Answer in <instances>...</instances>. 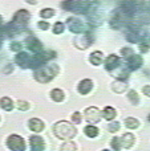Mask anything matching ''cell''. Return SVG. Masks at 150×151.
<instances>
[{
    "label": "cell",
    "instance_id": "obj_41",
    "mask_svg": "<svg viewBox=\"0 0 150 151\" xmlns=\"http://www.w3.org/2000/svg\"><path fill=\"white\" fill-rule=\"evenodd\" d=\"M102 151H110V150H102Z\"/></svg>",
    "mask_w": 150,
    "mask_h": 151
},
{
    "label": "cell",
    "instance_id": "obj_12",
    "mask_svg": "<svg viewBox=\"0 0 150 151\" xmlns=\"http://www.w3.org/2000/svg\"><path fill=\"white\" fill-rule=\"evenodd\" d=\"M31 56L28 55V53H25V52H19L17 53V56H16V58H15V61H16V64L17 65H20L21 68H29V64H31Z\"/></svg>",
    "mask_w": 150,
    "mask_h": 151
},
{
    "label": "cell",
    "instance_id": "obj_31",
    "mask_svg": "<svg viewBox=\"0 0 150 151\" xmlns=\"http://www.w3.org/2000/svg\"><path fill=\"white\" fill-rule=\"evenodd\" d=\"M121 55L124 56L125 58H129L130 56H132V55H134V53H133V50L130 49V48H124V49L121 50Z\"/></svg>",
    "mask_w": 150,
    "mask_h": 151
},
{
    "label": "cell",
    "instance_id": "obj_16",
    "mask_svg": "<svg viewBox=\"0 0 150 151\" xmlns=\"http://www.w3.org/2000/svg\"><path fill=\"white\" fill-rule=\"evenodd\" d=\"M121 141V147H125V149H130L134 143V135L130 133H126L122 135V138L120 139Z\"/></svg>",
    "mask_w": 150,
    "mask_h": 151
},
{
    "label": "cell",
    "instance_id": "obj_28",
    "mask_svg": "<svg viewBox=\"0 0 150 151\" xmlns=\"http://www.w3.org/2000/svg\"><path fill=\"white\" fill-rule=\"evenodd\" d=\"M128 98H129V101L132 102V104H134V105L138 104V94H137V91L130 90L129 93H128Z\"/></svg>",
    "mask_w": 150,
    "mask_h": 151
},
{
    "label": "cell",
    "instance_id": "obj_29",
    "mask_svg": "<svg viewBox=\"0 0 150 151\" xmlns=\"http://www.w3.org/2000/svg\"><path fill=\"white\" fill-rule=\"evenodd\" d=\"M64 32V24L61 23V21H57V23H55V25H53V33L56 35H60Z\"/></svg>",
    "mask_w": 150,
    "mask_h": 151
},
{
    "label": "cell",
    "instance_id": "obj_20",
    "mask_svg": "<svg viewBox=\"0 0 150 151\" xmlns=\"http://www.w3.org/2000/svg\"><path fill=\"white\" fill-rule=\"evenodd\" d=\"M0 106H1V109H4L5 111H11V110L13 109L12 99L8 98V97H3V98L0 99Z\"/></svg>",
    "mask_w": 150,
    "mask_h": 151
},
{
    "label": "cell",
    "instance_id": "obj_36",
    "mask_svg": "<svg viewBox=\"0 0 150 151\" xmlns=\"http://www.w3.org/2000/svg\"><path fill=\"white\" fill-rule=\"evenodd\" d=\"M39 28L43 29V31H47L48 28H49V25H48V23H45V21H39Z\"/></svg>",
    "mask_w": 150,
    "mask_h": 151
},
{
    "label": "cell",
    "instance_id": "obj_35",
    "mask_svg": "<svg viewBox=\"0 0 150 151\" xmlns=\"http://www.w3.org/2000/svg\"><path fill=\"white\" fill-rule=\"evenodd\" d=\"M17 106H19V109L20 110H27L28 109V104L24 102V101H17Z\"/></svg>",
    "mask_w": 150,
    "mask_h": 151
},
{
    "label": "cell",
    "instance_id": "obj_27",
    "mask_svg": "<svg viewBox=\"0 0 150 151\" xmlns=\"http://www.w3.org/2000/svg\"><path fill=\"white\" fill-rule=\"evenodd\" d=\"M53 15H55V11H53L52 8H45V9H41V12H40V16L44 19H49V17H52Z\"/></svg>",
    "mask_w": 150,
    "mask_h": 151
},
{
    "label": "cell",
    "instance_id": "obj_1",
    "mask_svg": "<svg viewBox=\"0 0 150 151\" xmlns=\"http://www.w3.org/2000/svg\"><path fill=\"white\" fill-rule=\"evenodd\" d=\"M53 133L57 138L64 139V141H69L76 135L77 130L74 129V126L72 123L66 122V121H60L53 126Z\"/></svg>",
    "mask_w": 150,
    "mask_h": 151
},
{
    "label": "cell",
    "instance_id": "obj_4",
    "mask_svg": "<svg viewBox=\"0 0 150 151\" xmlns=\"http://www.w3.org/2000/svg\"><path fill=\"white\" fill-rule=\"evenodd\" d=\"M28 21H29V12L28 11H25V9H20V11H17V12L15 13L13 20L11 21L9 24H11V27L17 32V33H20L23 29H25Z\"/></svg>",
    "mask_w": 150,
    "mask_h": 151
},
{
    "label": "cell",
    "instance_id": "obj_6",
    "mask_svg": "<svg viewBox=\"0 0 150 151\" xmlns=\"http://www.w3.org/2000/svg\"><path fill=\"white\" fill-rule=\"evenodd\" d=\"M137 12V4L134 1H124L121 4V15L125 19H130Z\"/></svg>",
    "mask_w": 150,
    "mask_h": 151
},
{
    "label": "cell",
    "instance_id": "obj_19",
    "mask_svg": "<svg viewBox=\"0 0 150 151\" xmlns=\"http://www.w3.org/2000/svg\"><path fill=\"white\" fill-rule=\"evenodd\" d=\"M116 114H117L116 110H114L112 106H106L105 109L102 110V113H101V115H104V118L108 119V121L114 119V118H116Z\"/></svg>",
    "mask_w": 150,
    "mask_h": 151
},
{
    "label": "cell",
    "instance_id": "obj_15",
    "mask_svg": "<svg viewBox=\"0 0 150 151\" xmlns=\"http://www.w3.org/2000/svg\"><path fill=\"white\" fill-rule=\"evenodd\" d=\"M92 88H93V82L90 80H88V78H85V80H82L81 82L79 83V93L80 94H88L90 90H92Z\"/></svg>",
    "mask_w": 150,
    "mask_h": 151
},
{
    "label": "cell",
    "instance_id": "obj_2",
    "mask_svg": "<svg viewBox=\"0 0 150 151\" xmlns=\"http://www.w3.org/2000/svg\"><path fill=\"white\" fill-rule=\"evenodd\" d=\"M57 73H58L57 65H44L35 70V78H36L39 82L47 83V82H49V81H52L53 78L57 76Z\"/></svg>",
    "mask_w": 150,
    "mask_h": 151
},
{
    "label": "cell",
    "instance_id": "obj_22",
    "mask_svg": "<svg viewBox=\"0 0 150 151\" xmlns=\"http://www.w3.org/2000/svg\"><path fill=\"white\" fill-rule=\"evenodd\" d=\"M112 86H113V91H116V93H122V91H125L128 88L126 81H117V82H114Z\"/></svg>",
    "mask_w": 150,
    "mask_h": 151
},
{
    "label": "cell",
    "instance_id": "obj_7",
    "mask_svg": "<svg viewBox=\"0 0 150 151\" xmlns=\"http://www.w3.org/2000/svg\"><path fill=\"white\" fill-rule=\"evenodd\" d=\"M66 24H68V28L71 29L72 33L74 35H79V33H82L85 29L84 24H82L81 20H79L77 17H69L66 20Z\"/></svg>",
    "mask_w": 150,
    "mask_h": 151
},
{
    "label": "cell",
    "instance_id": "obj_21",
    "mask_svg": "<svg viewBox=\"0 0 150 151\" xmlns=\"http://www.w3.org/2000/svg\"><path fill=\"white\" fill-rule=\"evenodd\" d=\"M102 58H104L102 53L97 50V52H93L92 55H90L89 60H90V63H92L93 65H100V64L102 63Z\"/></svg>",
    "mask_w": 150,
    "mask_h": 151
},
{
    "label": "cell",
    "instance_id": "obj_9",
    "mask_svg": "<svg viewBox=\"0 0 150 151\" xmlns=\"http://www.w3.org/2000/svg\"><path fill=\"white\" fill-rule=\"evenodd\" d=\"M84 115H85V119L88 122H98L101 118V111L94 106H90L88 109H85L84 111Z\"/></svg>",
    "mask_w": 150,
    "mask_h": 151
},
{
    "label": "cell",
    "instance_id": "obj_24",
    "mask_svg": "<svg viewBox=\"0 0 150 151\" xmlns=\"http://www.w3.org/2000/svg\"><path fill=\"white\" fill-rule=\"evenodd\" d=\"M50 97H52L53 101L61 102L64 99V91L60 90V89H53V90L50 91Z\"/></svg>",
    "mask_w": 150,
    "mask_h": 151
},
{
    "label": "cell",
    "instance_id": "obj_23",
    "mask_svg": "<svg viewBox=\"0 0 150 151\" xmlns=\"http://www.w3.org/2000/svg\"><path fill=\"white\" fill-rule=\"evenodd\" d=\"M84 133H85V135H88L89 138H94V137L98 135V129L96 127V126L89 125L84 129Z\"/></svg>",
    "mask_w": 150,
    "mask_h": 151
},
{
    "label": "cell",
    "instance_id": "obj_38",
    "mask_svg": "<svg viewBox=\"0 0 150 151\" xmlns=\"http://www.w3.org/2000/svg\"><path fill=\"white\" fill-rule=\"evenodd\" d=\"M144 93H145L146 96H149L150 94V86H145V88H144Z\"/></svg>",
    "mask_w": 150,
    "mask_h": 151
},
{
    "label": "cell",
    "instance_id": "obj_26",
    "mask_svg": "<svg viewBox=\"0 0 150 151\" xmlns=\"http://www.w3.org/2000/svg\"><path fill=\"white\" fill-rule=\"evenodd\" d=\"M61 151H76V145L72 141H68L61 146Z\"/></svg>",
    "mask_w": 150,
    "mask_h": 151
},
{
    "label": "cell",
    "instance_id": "obj_14",
    "mask_svg": "<svg viewBox=\"0 0 150 151\" xmlns=\"http://www.w3.org/2000/svg\"><path fill=\"white\" fill-rule=\"evenodd\" d=\"M29 145H31L32 151H44V141H43V138H40L37 135L31 137Z\"/></svg>",
    "mask_w": 150,
    "mask_h": 151
},
{
    "label": "cell",
    "instance_id": "obj_11",
    "mask_svg": "<svg viewBox=\"0 0 150 151\" xmlns=\"http://www.w3.org/2000/svg\"><path fill=\"white\" fill-rule=\"evenodd\" d=\"M126 64L130 70H137L142 66V57L138 55H132L129 58H126Z\"/></svg>",
    "mask_w": 150,
    "mask_h": 151
},
{
    "label": "cell",
    "instance_id": "obj_37",
    "mask_svg": "<svg viewBox=\"0 0 150 151\" xmlns=\"http://www.w3.org/2000/svg\"><path fill=\"white\" fill-rule=\"evenodd\" d=\"M140 47H141V50H142V52H148L149 45H148V42H146V41H142V42H141Z\"/></svg>",
    "mask_w": 150,
    "mask_h": 151
},
{
    "label": "cell",
    "instance_id": "obj_34",
    "mask_svg": "<svg viewBox=\"0 0 150 151\" xmlns=\"http://www.w3.org/2000/svg\"><path fill=\"white\" fill-rule=\"evenodd\" d=\"M72 121H73V123H81V114L80 113H73V115H72Z\"/></svg>",
    "mask_w": 150,
    "mask_h": 151
},
{
    "label": "cell",
    "instance_id": "obj_13",
    "mask_svg": "<svg viewBox=\"0 0 150 151\" xmlns=\"http://www.w3.org/2000/svg\"><path fill=\"white\" fill-rule=\"evenodd\" d=\"M120 64H121V60H120L118 56L110 55L109 57H106V60H105V69L106 70H113V69L118 68Z\"/></svg>",
    "mask_w": 150,
    "mask_h": 151
},
{
    "label": "cell",
    "instance_id": "obj_10",
    "mask_svg": "<svg viewBox=\"0 0 150 151\" xmlns=\"http://www.w3.org/2000/svg\"><path fill=\"white\" fill-rule=\"evenodd\" d=\"M93 39L92 36H90V33H87V35H82V36L77 37L76 40H74V45H76L77 48H80V49H85V48H88L90 44H92Z\"/></svg>",
    "mask_w": 150,
    "mask_h": 151
},
{
    "label": "cell",
    "instance_id": "obj_40",
    "mask_svg": "<svg viewBox=\"0 0 150 151\" xmlns=\"http://www.w3.org/2000/svg\"><path fill=\"white\" fill-rule=\"evenodd\" d=\"M0 45H1V36H0Z\"/></svg>",
    "mask_w": 150,
    "mask_h": 151
},
{
    "label": "cell",
    "instance_id": "obj_18",
    "mask_svg": "<svg viewBox=\"0 0 150 151\" xmlns=\"http://www.w3.org/2000/svg\"><path fill=\"white\" fill-rule=\"evenodd\" d=\"M124 21H125V17L121 15V12L116 13V15L113 16V19L110 20V25H112V28L118 29V28H121V25L124 24Z\"/></svg>",
    "mask_w": 150,
    "mask_h": 151
},
{
    "label": "cell",
    "instance_id": "obj_8",
    "mask_svg": "<svg viewBox=\"0 0 150 151\" xmlns=\"http://www.w3.org/2000/svg\"><path fill=\"white\" fill-rule=\"evenodd\" d=\"M25 44H27V47H28V49L32 50L33 53H36V55H39V53L43 52V44H41V41H40L39 39H36L35 36H29L28 39H27Z\"/></svg>",
    "mask_w": 150,
    "mask_h": 151
},
{
    "label": "cell",
    "instance_id": "obj_3",
    "mask_svg": "<svg viewBox=\"0 0 150 151\" xmlns=\"http://www.w3.org/2000/svg\"><path fill=\"white\" fill-rule=\"evenodd\" d=\"M63 8L74 13H84V15L87 13V15H90L93 4L92 1H64Z\"/></svg>",
    "mask_w": 150,
    "mask_h": 151
},
{
    "label": "cell",
    "instance_id": "obj_30",
    "mask_svg": "<svg viewBox=\"0 0 150 151\" xmlns=\"http://www.w3.org/2000/svg\"><path fill=\"white\" fill-rule=\"evenodd\" d=\"M112 147L114 149V151L121 150V141H120V138H113L112 139Z\"/></svg>",
    "mask_w": 150,
    "mask_h": 151
},
{
    "label": "cell",
    "instance_id": "obj_17",
    "mask_svg": "<svg viewBox=\"0 0 150 151\" xmlns=\"http://www.w3.org/2000/svg\"><path fill=\"white\" fill-rule=\"evenodd\" d=\"M28 125H29V129H31L32 131H36V133L43 131V129H44V123H43V121L37 119V118H32V119H29Z\"/></svg>",
    "mask_w": 150,
    "mask_h": 151
},
{
    "label": "cell",
    "instance_id": "obj_32",
    "mask_svg": "<svg viewBox=\"0 0 150 151\" xmlns=\"http://www.w3.org/2000/svg\"><path fill=\"white\" fill-rule=\"evenodd\" d=\"M118 129H120V123L118 122H112L110 125H109L108 130L110 131V133H114V131H117Z\"/></svg>",
    "mask_w": 150,
    "mask_h": 151
},
{
    "label": "cell",
    "instance_id": "obj_25",
    "mask_svg": "<svg viewBox=\"0 0 150 151\" xmlns=\"http://www.w3.org/2000/svg\"><path fill=\"white\" fill-rule=\"evenodd\" d=\"M125 125H126L128 129H137L138 125H140V122H138V119H136V118L129 117L125 119Z\"/></svg>",
    "mask_w": 150,
    "mask_h": 151
},
{
    "label": "cell",
    "instance_id": "obj_33",
    "mask_svg": "<svg viewBox=\"0 0 150 151\" xmlns=\"http://www.w3.org/2000/svg\"><path fill=\"white\" fill-rule=\"evenodd\" d=\"M21 47H23V45H21L20 42H12V44H11V50H13V52H20Z\"/></svg>",
    "mask_w": 150,
    "mask_h": 151
},
{
    "label": "cell",
    "instance_id": "obj_39",
    "mask_svg": "<svg viewBox=\"0 0 150 151\" xmlns=\"http://www.w3.org/2000/svg\"><path fill=\"white\" fill-rule=\"evenodd\" d=\"M0 25H1V16H0Z\"/></svg>",
    "mask_w": 150,
    "mask_h": 151
},
{
    "label": "cell",
    "instance_id": "obj_5",
    "mask_svg": "<svg viewBox=\"0 0 150 151\" xmlns=\"http://www.w3.org/2000/svg\"><path fill=\"white\" fill-rule=\"evenodd\" d=\"M7 146L8 149H11L12 151H24L25 150V143H24V139L20 135H9L7 139Z\"/></svg>",
    "mask_w": 150,
    "mask_h": 151
}]
</instances>
